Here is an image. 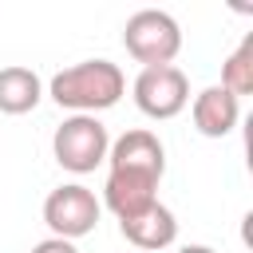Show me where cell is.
<instances>
[{
  "instance_id": "cell-1",
  "label": "cell",
  "mask_w": 253,
  "mask_h": 253,
  "mask_svg": "<svg viewBox=\"0 0 253 253\" xmlns=\"http://www.w3.org/2000/svg\"><path fill=\"white\" fill-rule=\"evenodd\" d=\"M126 91V75L119 63L111 59H83V63H71L63 71L51 75L47 83V95L55 107H67L75 115H99L107 107H115Z\"/></svg>"
},
{
  "instance_id": "cell-2",
  "label": "cell",
  "mask_w": 253,
  "mask_h": 253,
  "mask_svg": "<svg viewBox=\"0 0 253 253\" xmlns=\"http://www.w3.org/2000/svg\"><path fill=\"white\" fill-rule=\"evenodd\" d=\"M123 47L142 67H170L182 51V28L162 8H142L123 28Z\"/></svg>"
},
{
  "instance_id": "cell-3",
  "label": "cell",
  "mask_w": 253,
  "mask_h": 253,
  "mask_svg": "<svg viewBox=\"0 0 253 253\" xmlns=\"http://www.w3.org/2000/svg\"><path fill=\"white\" fill-rule=\"evenodd\" d=\"M107 150H111V134L99 123V115H71L51 134V154L71 174H91L95 166L107 162Z\"/></svg>"
},
{
  "instance_id": "cell-4",
  "label": "cell",
  "mask_w": 253,
  "mask_h": 253,
  "mask_svg": "<svg viewBox=\"0 0 253 253\" xmlns=\"http://www.w3.org/2000/svg\"><path fill=\"white\" fill-rule=\"evenodd\" d=\"M103 217V206L95 198V190H87L83 182H67V186H55L47 198H43V221L51 229V237H63V241H79L87 237Z\"/></svg>"
},
{
  "instance_id": "cell-5",
  "label": "cell",
  "mask_w": 253,
  "mask_h": 253,
  "mask_svg": "<svg viewBox=\"0 0 253 253\" xmlns=\"http://www.w3.org/2000/svg\"><path fill=\"white\" fill-rule=\"evenodd\" d=\"M130 91H134V107L146 115V119H174V115H182L186 111V103H190V79H186V71L182 67H142L138 75H134V83H130Z\"/></svg>"
},
{
  "instance_id": "cell-6",
  "label": "cell",
  "mask_w": 253,
  "mask_h": 253,
  "mask_svg": "<svg viewBox=\"0 0 253 253\" xmlns=\"http://www.w3.org/2000/svg\"><path fill=\"white\" fill-rule=\"evenodd\" d=\"M158 174H146V170H107V182H103V202L119 221H130L138 213H146L154 202H158Z\"/></svg>"
},
{
  "instance_id": "cell-7",
  "label": "cell",
  "mask_w": 253,
  "mask_h": 253,
  "mask_svg": "<svg viewBox=\"0 0 253 253\" xmlns=\"http://www.w3.org/2000/svg\"><path fill=\"white\" fill-rule=\"evenodd\" d=\"M107 166L111 170H146V174H166V146L158 142L154 130L134 126L126 134H119L107 150Z\"/></svg>"
},
{
  "instance_id": "cell-8",
  "label": "cell",
  "mask_w": 253,
  "mask_h": 253,
  "mask_svg": "<svg viewBox=\"0 0 253 253\" xmlns=\"http://www.w3.org/2000/svg\"><path fill=\"white\" fill-rule=\"evenodd\" d=\"M190 119H194V130H198V134H206V138H225V134H233V126L241 123V99H233L225 87H206V91L194 95Z\"/></svg>"
},
{
  "instance_id": "cell-9",
  "label": "cell",
  "mask_w": 253,
  "mask_h": 253,
  "mask_svg": "<svg viewBox=\"0 0 253 253\" xmlns=\"http://www.w3.org/2000/svg\"><path fill=\"white\" fill-rule=\"evenodd\" d=\"M119 229H123V237H126L134 249H146V253L170 249V245L178 241V217H174V210L162 206V202H154L146 213H138V217H130V221H119Z\"/></svg>"
},
{
  "instance_id": "cell-10",
  "label": "cell",
  "mask_w": 253,
  "mask_h": 253,
  "mask_svg": "<svg viewBox=\"0 0 253 253\" xmlns=\"http://www.w3.org/2000/svg\"><path fill=\"white\" fill-rule=\"evenodd\" d=\"M43 99V83L32 67H0V111L4 115H28Z\"/></svg>"
},
{
  "instance_id": "cell-11",
  "label": "cell",
  "mask_w": 253,
  "mask_h": 253,
  "mask_svg": "<svg viewBox=\"0 0 253 253\" xmlns=\"http://www.w3.org/2000/svg\"><path fill=\"white\" fill-rule=\"evenodd\" d=\"M217 87H225L233 99H241V95L253 91V36H245L229 51V59L221 63V83Z\"/></svg>"
},
{
  "instance_id": "cell-12",
  "label": "cell",
  "mask_w": 253,
  "mask_h": 253,
  "mask_svg": "<svg viewBox=\"0 0 253 253\" xmlns=\"http://www.w3.org/2000/svg\"><path fill=\"white\" fill-rule=\"evenodd\" d=\"M32 253H79L75 241H63V237H43L32 245Z\"/></svg>"
},
{
  "instance_id": "cell-13",
  "label": "cell",
  "mask_w": 253,
  "mask_h": 253,
  "mask_svg": "<svg viewBox=\"0 0 253 253\" xmlns=\"http://www.w3.org/2000/svg\"><path fill=\"white\" fill-rule=\"evenodd\" d=\"M178 253H213V249H210V245H182Z\"/></svg>"
}]
</instances>
